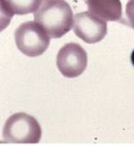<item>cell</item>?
<instances>
[{
    "label": "cell",
    "mask_w": 134,
    "mask_h": 146,
    "mask_svg": "<svg viewBox=\"0 0 134 146\" xmlns=\"http://www.w3.org/2000/svg\"><path fill=\"white\" fill-rule=\"evenodd\" d=\"M34 20L50 38H61L73 28L74 15L66 0H41Z\"/></svg>",
    "instance_id": "obj_1"
},
{
    "label": "cell",
    "mask_w": 134,
    "mask_h": 146,
    "mask_svg": "<svg viewBox=\"0 0 134 146\" xmlns=\"http://www.w3.org/2000/svg\"><path fill=\"white\" fill-rule=\"evenodd\" d=\"M42 130L39 123L30 115L17 112L10 115L3 127L2 137L7 143L35 144L40 141Z\"/></svg>",
    "instance_id": "obj_2"
},
{
    "label": "cell",
    "mask_w": 134,
    "mask_h": 146,
    "mask_svg": "<svg viewBox=\"0 0 134 146\" xmlns=\"http://www.w3.org/2000/svg\"><path fill=\"white\" fill-rule=\"evenodd\" d=\"M15 40L19 50L30 57L43 54L50 43L46 31L35 21L20 25L15 32Z\"/></svg>",
    "instance_id": "obj_3"
},
{
    "label": "cell",
    "mask_w": 134,
    "mask_h": 146,
    "mask_svg": "<svg viewBox=\"0 0 134 146\" xmlns=\"http://www.w3.org/2000/svg\"><path fill=\"white\" fill-rule=\"evenodd\" d=\"M87 53L77 43H67L59 49L56 56V66L66 78H77L87 68Z\"/></svg>",
    "instance_id": "obj_4"
},
{
    "label": "cell",
    "mask_w": 134,
    "mask_h": 146,
    "mask_svg": "<svg viewBox=\"0 0 134 146\" xmlns=\"http://www.w3.org/2000/svg\"><path fill=\"white\" fill-rule=\"evenodd\" d=\"M74 33L88 44L98 43L107 33V21L93 15L90 11H83L74 15Z\"/></svg>",
    "instance_id": "obj_5"
},
{
    "label": "cell",
    "mask_w": 134,
    "mask_h": 146,
    "mask_svg": "<svg viewBox=\"0 0 134 146\" xmlns=\"http://www.w3.org/2000/svg\"><path fill=\"white\" fill-rule=\"evenodd\" d=\"M89 11L107 22L124 25L125 8L122 0H86Z\"/></svg>",
    "instance_id": "obj_6"
},
{
    "label": "cell",
    "mask_w": 134,
    "mask_h": 146,
    "mask_svg": "<svg viewBox=\"0 0 134 146\" xmlns=\"http://www.w3.org/2000/svg\"><path fill=\"white\" fill-rule=\"evenodd\" d=\"M41 0H1V29L7 27L13 15L34 13Z\"/></svg>",
    "instance_id": "obj_7"
},
{
    "label": "cell",
    "mask_w": 134,
    "mask_h": 146,
    "mask_svg": "<svg viewBox=\"0 0 134 146\" xmlns=\"http://www.w3.org/2000/svg\"><path fill=\"white\" fill-rule=\"evenodd\" d=\"M124 3V25L134 29V0H122Z\"/></svg>",
    "instance_id": "obj_8"
},
{
    "label": "cell",
    "mask_w": 134,
    "mask_h": 146,
    "mask_svg": "<svg viewBox=\"0 0 134 146\" xmlns=\"http://www.w3.org/2000/svg\"><path fill=\"white\" fill-rule=\"evenodd\" d=\"M131 61H132V64L134 66V50H133V52H132V54H131Z\"/></svg>",
    "instance_id": "obj_9"
}]
</instances>
